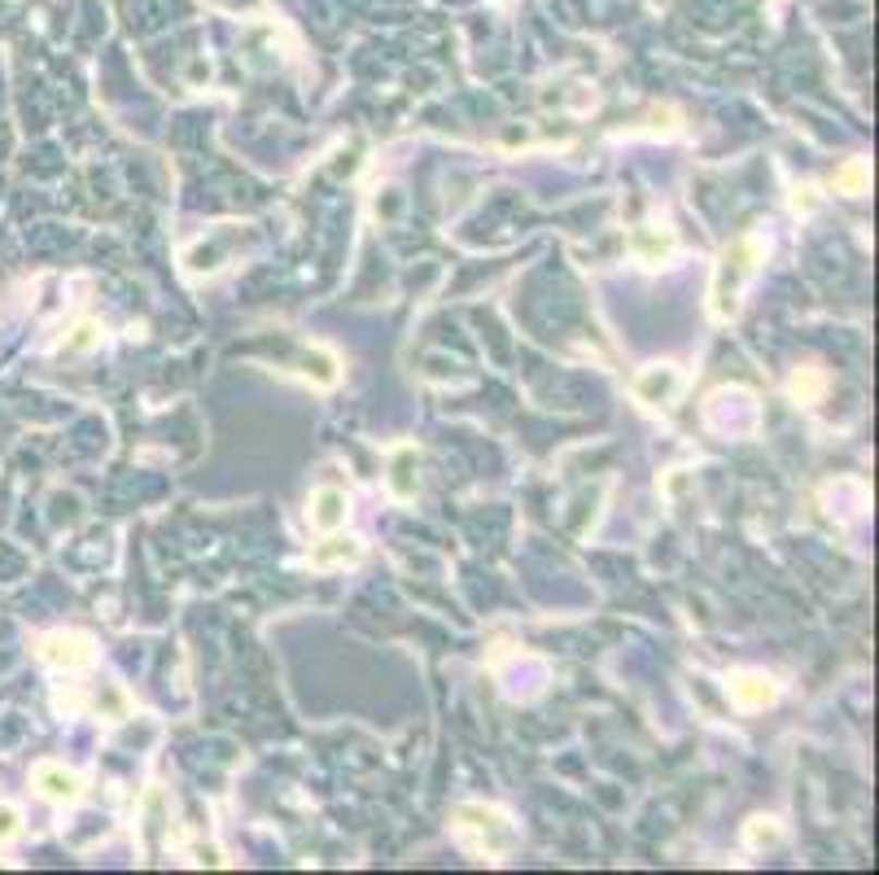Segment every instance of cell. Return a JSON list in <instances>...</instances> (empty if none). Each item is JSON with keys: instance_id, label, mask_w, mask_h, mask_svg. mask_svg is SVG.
<instances>
[{"instance_id": "obj_4", "label": "cell", "mask_w": 879, "mask_h": 875, "mask_svg": "<svg viewBox=\"0 0 879 875\" xmlns=\"http://www.w3.org/2000/svg\"><path fill=\"white\" fill-rule=\"evenodd\" d=\"M32 783H36V792H40L45 801H53V805H71V801L80 797V775L66 770V766H58V762H40V766L32 770Z\"/></svg>"}, {"instance_id": "obj_7", "label": "cell", "mask_w": 879, "mask_h": 875, "mask_svg": "<svg viewBox=\"0 0 879 875\" xmlns=\"http://www.w3.org/2000/svg\"><path fill=\"white\" fill-rule=\"evenodd\" d=\"M679 386H683V377H679L674 364H652V368L635 381V394H639L644 403H670V399L679 394Z\"/></svg>"}, {"instance_id": "obj_11", "label": "cell", "mask_w": 879, "mask_h": 875, "mask_svg": "<svg viewBox=\"0 0 879 875\" xmlns=\"http://www.w3.org/2000/svg\"><path fill=\"white\" fill-rule=\"evenodd\" d=\"M788 390H792V399H796V403H818V399H822V390H827V377H822V373H814V368H801V373L792 377V386H788Z\"/></svg>"}, {"instance_id": "obj_13", "label": "cell", "mask_w": 879, "mask_h": 875, "mask_svg": "<svg viewBox=\"0 0 879 875\" xmlns=\"http://www.w3.org/2000/svg\"><path fill=\"white\" fill-rule=\"evenodd\" d=\"M97 342H101L97 325H84V329H80V338H75V342H66V351H88V347H97Z\"/></svg>"}, {"instance_id": "obj_5", "label": "cell", "mask_w": 879, "mask_h": 875, "mask_svg": "<svg viewBox=\"0 0 879 875\" xmlns=\"http://www.w3.org/2000/svg\"><path fill=\"white\" fill-rule=\"evenodd\" d=\"M631 250H635V258L644 263V267H661V263H670L674 258V250H679V241H674V232L661 223H644V228H635V236H631Z\"/></svg>"}, {"instance_id": "obj_2", "label": "cell", "mask_w": 879, "mask_h": 875, "mask_svg": "<svg viewBox=\"0 0 879 875\" xmlns=\"http://www.w3.org/2000/svg\"><path fill=\"white\" fill-rule=\"evenodd\" d=\"M455 831L473 853H508L516 844L512 823L499 810H486V805H460L455 810Z\"/></svg>"}, {"instance_id": "obj_6", "label": "cell", "mask_w": 879, "mask_h": 875, "mask_svg": "<svg viewBox=\"0 0 879 875\" xmlns=\"http://www.w3.org/2000/svg\"><path fill=\"white\" fill-rule=\"evenodd\" d=\"M774 696H779L774 679H766V675H757V670L731 679V701H735L740 709H766V705H774Z\"/></svg>"}, {"instance_id": "obj_12", "label": "cell", "mask_w": 879, "mask_h": 875, "mask_svg": "<svg viewBox=\"0 0 879 875\" xmlns=\"http://www.w3.org/2000/svg\"><path fill=\"white\" fill-rule=\"evenodd\" d=\"M19 831H23V814H19V805H0V844L19 840Z\"/></svg>"}, {"instance_id": "obj_14", "label": "cell", "mask_w": 879, "mask_h": 875, "mask_svg": "<svg viewBox=\"0 0 879 875\" xmlns=\"http://www.w3.org/2000/svg\"><path fill=\"white\" fill-rule=\"evenodd\" d=\"M757 827H748V840L753 844H761V840H774L779 836V827H770V818H753Z\"/></svg>"}, {"instance_id": "obj_10", "label": "cell", "mask_w": 879, "mask_h": 875, "mask_svg": "<svg viewBox=\"0 0 879 875\" xmlns=\"http://www.w3.org/2000/svg\"><path fill=\"white\" fill-rule=\"evenodd\" d=\"M355 556H359L355 538H329L325 547L312 551V564H316V569H329V564H346V560H355Z\"/></svg>"}, {"instance_id": "obj_1", "label": "cell", "mask_w": 879, "mask_h": 875, "mask_svg": "<svg viewBox=\"0 0 879 875\" xmlns=\"http://www.w3.org/2000/svg\"><path fill=\"white\" fill-rule=\"evenodd\" d=\"M761 258H766L761 236H740V241H731V245L722 250V258H718V267H713V289H709L713 320H722V325L735 320L740 294H744V284L757 276Z\"/></svg>"}, {"instance_id": "obj_3", "label": "cell", "mask_w": 879, "mask_h": 875, "mask_svg": "<svg viewBox=\"0 0 879 875\" xmlns=\"http://www.w3.org/2000/svg\"><path fill=\"white\" fill-rule=\"evenodd\" d=\"M93 640L80 635V631H53L40 640V661L53 666V670H84L93 666Z\"/></svg>"}, {"instance_id": "obj_9", "label": "cell", "mask_w": 879, "mask_h": 875, "mask_svg": "<svg viewBox=\"0 0 879 875\" xmlns=\"http://www.w3.org/2000/svg\"><path fill=\"white\" fill-rule=\"evenodd\" d=\"M866 184H870V167H866L862 158H849V162L831 175V189H835V193H849V197L866 193Z\"/></svg>"}, {"instance_id": "obj_8", "label": "cell", "mask_w": 879, "mask_h": 875, "mask_svg": "<svg viewBox=\"0 0 879 875\" xmlns=\"http://www.w3.org/2000/svg\"><path fill=\"white\" fill-rule=\"evenodd\" d=\"M312 525L333 534L338 525H346V495L342 490H316L312 499Z\"/></svg>"}]
</instances>
